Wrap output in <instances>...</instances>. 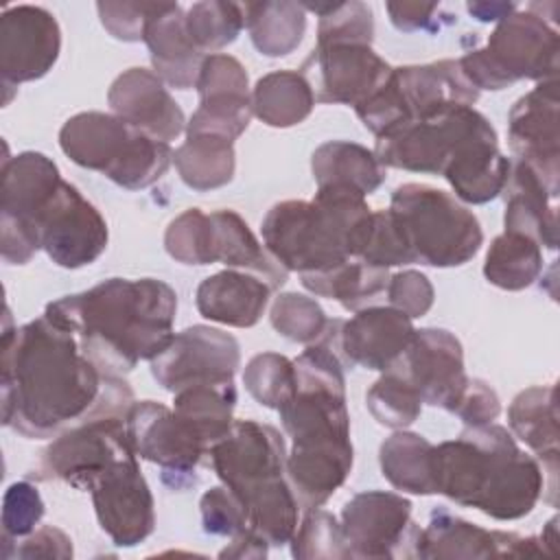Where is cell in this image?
Listing matches in <instances>:
<instances>
[{"label":"cell","mask_w":560,"mask_h":560,"mask_svg":"<svg viewBox=\"0 0 560 560\" xmlns=\"http://www.w3.org/2000/svg\"><path fill=\"white\" fill-rule=\"evenodd\" d=\"M199 508H201V523L208 534L236 536L249 527L243 501L225 486H217L203 492Z\"/></svg>","instance_id":"681fc988"},{"label":"cell","mask_w":560,"mask_h":560,"mask_svg":"<svg viewBox=\"0 0 560 560\" xmlns=\"http://www.w3.org/2000/svg\"><path fill=\"white\" fill-rule=\"evenodd\" d=\"M374 210L365 195L346 184H324L311 201L276 203L262 219L265 249L287 269L315 273L359 258Z\"/></svg>","instance_id":"5b68a950"},{"label":"cell","mask_w":560,"mask_h":560,"mask_svg":"<svg viewBox=\"0 0 560 560\" xmlns=\"http://www.w3.org/2000/svg\"><path fill=\"white\" fill-rule=\"evenodd\" d=\"M293 558H354L341 523L319 508L306 512L291 538Z\"/></svg>","instance_id":"ee69618b"},{"label":"cell","mask_w":560,"mask_h":560,"mask_svg":"<svg viewBox=\"0 0 560 560\" xmlns=\"http://www.w3.org/2000/svg\"><path fill=\"white\" fill-rule=\"evenodd\" d=\"M107 103L116 116L160 142H171L186 131L182 107L153 70L129 68L118 74L109 85Z\"/></svg>","instance_id":"603a6c76"},{"label":"cell","mask_w":560,"mask_h":560,"mask_svg":"<svg viewBox=\"0 0 560 560\" xmlns=\"http://www.w3.org/2000/svg\"><path fill=\"white\" fill-rule=\"evenodd\" d=\"M269 317L278 335L306 346L317 341L328 324L324 308L302 293H280L271 304Z\"/></svg>","instance_id":"f6af8a7d"},{"label":"cell","mask_w":560,"mask_h":560,"mask_svg":"<svg viewBox=\"0 0 560 560\" xmlns=\"http://www.w3.org/2000/svg\"><path fill=\"white\" fill-rule=\"evenodd\" d=\"M273 289L258 276L241 269H225L208 276L195 295L197 311L210 319L234 328L254 326L269 302Z\"/></svg>","instance_id":"4316f807"},{"label":"cell","mask_w":560,"mask_h":560,"mask_svg":"<svg viewBox=\"0 0 560 560\" xmlns=\"http://www.w3.org/2000/svg\"><path fill=\"white\" fill-rule=\"evenodd\" d=\"M365 405L378 424L396 431L413 424L422 411L418 392L394 372H383V376L368 389Z\"/></svg>","instance_id":"b9f144b4"},{"label":"cell","mask_w":560,"mask_h":560,"mask_svg":"<svg viewBox=\"0 0 560 560\" xmlns=\"http://www.w3.org/2000/svg\"><path fill=\"white\" fill-rule=\"evenodd\" d=\"M389 282V271L350 258L332 269L302 273V284L315 295L337 300L348 311H361L376 300Z\"/></svg>","instance_id":"d6a6232c"},{"label":"cell","mask_w":560,"mask_h":560,"mask_svg":"<svg viewBox=\"0 0 560 560\" xmlns=\"http://www.w3.org/2000/svg\"><path fill=\"white\" fill-rule=\"evenodd\" d=\"M510 160L499 151L497 131L470 140L446 166L444 179L455 199L466 203H488L497 199L510 175Z\"/></svg>","instance_id":"f546056e"},{"label":"cell","mask_w":560,"mask_h":560,"mask_svg":"<svg viewBox=\"0 0 560 560\" xmlns=\"http://www.w3.org/2000/svg\"><path fill=\"white\" fill-rule=\"evenodd\" d=\"M363 262L381 269H389L396 265H411L413 258L402 241V234L389 214V210H374L372 230L368 243L359 256Z\"/></svg>","instance_id":"c3c4849f"},{"label":"cell","mask_w":560,"mask_h":560,"mask_svg":"<svg viewBox=\"0 0 560 560\" xmlns=\"http://www.w3.org/2000/svg\"><path fill=\"white\" fill-rule=\"evenodd\" d=\"M405 378L422 402L453 413L466 383L459 339L444 328L413 330L411 341L389 370Z\"/></svg>","instance_id":"ac0fdd59"},{"label":"cell","mask_w":560,"mask_h":560,"mask_svg":"<svg viewBox=\"0 0 560 560\" xmlns=\"http://www.w3.org/2000/svg\"><path fill=\"white\" fill-rule=\"evenodd\" d=\"M453 413L464 420L466 427H481L497 420L501 413V400L497 392L481 378H468Z\"/></svg>","instance_id":"db71d44e"},{"label":"cell","mask_w":560,"mask_h":560,"mask_svg":"<svg viewBox=\"0 0 560 560\" xmlns=\"http://www.w3.org/2000/svg\"><path fill=\"white\" fill-rule=\"evenodd\" d=\"M210 221L199 208H188L175 217L164 234V247L168 256L184 265H210L208 262Z\"/></svg>","instance_id":"bcb514c9"},{"label":"cell","mask_w":560,"mask_h":560,"mask_svg":"<svg viewBox=\"0 0 560 560\" xmlns=\"http://www.w3.org/2000/svg\"><path fill=\"white\" fill-rule=\"evenodd\" d=\"M505 232L525 234L547 249L558 245V221H556V197L558 186H551L529 164L514 160L505 182Z\"/></svg>","instance_id":"484cf974"},{"label":"cell","mask_w":560,"mask_h":560,"mask_svg":"<svg viewBox=\"0 0 560 560\" xmlns=\"http://www.w3.org/2000/svg\"><path fill=\"white\" fill-rule=\"evenodd\" d=\"M59 147L74 164L98 171L127 190L155 184L175 158L168 142L105 112H81L68 118L59 131Z\"/></svg>","instance_id":"ba28073f"},{"label":"cell","mask_w":560,"mask_h":560,"mask_svg":"<svg viewBox=\"0 0 560 560\" xmlns=\"http://www.w3.org/2000/svg\"><path fill=\"white\" fill-rule=\"evenodd\" d=\"M540 553H549L540 538L483 529L444 508L431 512L413 551L418 558H523Z\"/></svg>","instance_id":"44dd1931"},{"label":"cell","mask_w":560,"mask_h":560,"mask_svg":"<svg viewBox=\"0 0 560 560\" xmlns=\"http://www.w3.org/2000/svg\"><path fill=\"white\" fill-rule=\"evenodd\" d=\"M457 61L477 90H503L521 79L549 81L558 72V31L532 9H516L497 24L486 48Z\"/></svg>","instance_id":"8fae6325"},{"label":"cell","mask_w":560,"mask_h":560,"mask_svg":"<svg viewBox=\"0 0 560 560\" xmlns=\"http://www.w3.org/2000/svg\"><path fill=\"white\" fill-rule=\"evenodd\" d=\"M15 542V549L7 551L4 558H72L74 553L72 540L52 525H44Z\"/></svg>","instance_id":"11a10c76"},{"label":"cell","mask_w":560,"mask_h":560,"mask_svg":"<svg viewBox=\"0 0 560 560\" xmlns=\"http://www.w3.org/2000/svg\"><path fill=\"white\" fill-rule=\"evenodd\" d=\"M184 13L177 2H155L142 33V42L151 52L153 72L175 90L195 88L206 59L186 31Z\"/></svg>","instance_id":"d4e9b609"},{"label":"cell","mask_w":560,"mask_h":560,"mask_svg":"<svg viewBox=\"0 0 560 560\" xmlns=\"http://www.w3.org/2000/svg\"><path fill=\"white\" fill-rule=\"evenodd\" d=\"M341 529L354 558H409L420 536L411 501L385 490L354 494L341 510Z\"/></svg>","instance_id":"9a60e30c"},{"label":"cell","mask_w":560,"mask_h":560,"mask_svg":"<svg viewBox=\"0 0 560 560\" xmlns=\"http://www.w3.org/2000/svg\"><path fill=\"white\" fill-rule=\"evenodd\" d=\"M61 31L55 15L42 7L18 4L0 15L2 85L15 88L42 79L57 61Z\"/></svg>","instance_id":"ffe728a7"},{"label":"cell","mask_w":560,"mask_h":560,"mask_svg":"<svg viewBox=\"0 0 560 560\" xmlns=\"http://www.w3.org/2000/svg\"><path fill=\"white\" fill-rule=\"evenodd\" d=\"M508 424L512 433L529 446L542 462V472L549 475L547 501L556 505L558 477V407L556 387L536 385L523 389L508 409Z\"/></svg>","instance_id":"83f0119b"},{"label":"cell","mask_w":560,"mask_h":560,"mask_svg":"<svg viewBox=\"0 0 560 560\" xmlns=\"http://www.w3.org/2000/svg\"><path fill=\"white\" fill-rule=\"evenodd\" d=\"M44 516V501L28 481L11 483L2 501V542L11 545L31 532Z\"/></svg>","instance_id":"7dc6e473"},{"label":"cell","mask_w":560,"mask_h":560,"mask_svg":"<svg viewBox=\"0 0 560 560\" xmlns=\"http://www.w3.org/2000/svg\"><path fill=\"white\" fill-rule=\"evenodd\" d=\"M2 332V424L24 438H57L70 427L127 416L136 402L122 376L103 374L72 330L42 313L13 328L9 308Z\"/></svg>","instance_id":"6da1fadb"},{"label":"cell","mask_w":560,"mask_h":560,"mask_svg":"<svg viewBox=\"0 0 560 560\" xmlns=\"http://www.w3.org/2000/svg\"><path fill=\"white\" fill-rule=\"evenodd\" d=\"M387 13L392 24L398 31L413 33V31H435L440 28V13L438 4H402V2H387Z\"/></svg>","instance_id":"9f6ffc18"},{"label":"cell","mask_w":560,"mask_h":560,"mask_svg":"<svg viewBox=\"0 0 560 560\" xmlns=\"http://www.w3.org/2000/svg\"><path fill=\"white\" fill-rule=\"evenodd\" d=\"M241 363L238 341L212 326H190L151 359L153 378L168 392L201 383H230Z\"/></svg>","instance_id":"e0dca14e"},{"label":"cell","mask_w":560,"mask_h":560,"mask_svg":"<svg viewBox=\"0 0 560 560\" xmlns=\"http://www.w3.org/2000/svg\"><path fill=\"white\" fill-rule=\"evenodd\" d=\"M184 24L192 44L203 55H214L238 37L245 26V11L243 4L236 2H195L184 13Z\"/></svg>","instance_id":"f35d334b"},{"label":"cell","mask_w":560,"mask_h":560,"mask_svg":"<svg viewBox=\"0 0 560 560\" xmlns=\"http://www.w3.org/2000/svg\"><path fill=\"white\" fill-rule=\"evenodd\" d=\"M494 131L475 107L457 105L376 138L374 155L387 168L444 175L455 155L475 138Z\"/></svg>","instance_id":"7c38bea8"},{"label":"cell","mask_w":560,"mask_h":560,"mask_svg":"<svg viewBox=\"0 0 560 560\" xmlns=\"http://www.w3.org/2000/svg\"><path fill=\"white\" fill-rule=\"evenodd\" d=\"M243 383L256 402L280 409L298 389L295 363L278 352H260L245 365Z\"/></svg>","instance_id":"ab89813d"},{"label":"cell","mask_w":560,"mask_h":560,"mask_svg":"<svg viewBox=\"0 0 560 560\" xmlns=\"http://www.w3.org/2000/svg\"><path fill=\"white\" fill-rule=\"evenodd\" d=\"M304 68H311L308 83L315 101L352 107L381 90L394 70L372 50V44L354 42L317 44Z\"/></svg>","instance_id":"d6986e66"},{"label":"cell","mask_w":560,"mask_h":560,"mask_svg":"<svg viewBox=\"0 0 560 560\" xmlns=\"http://www.w3.org/2000/svg\"><path fill=\"white\" fill-rule=\"evenodd\" d=\"M477 98L479 90L464 77L459 61L440 59L424 66L394 68L385 85L354 109L361 122L381 138L444 109L472 107Z\"/></svg>","instance_id":"30bf717a"},{"label":"cell","mask_w":560,"mask_h":560,"mask_svg":"<svg viewBox=\"0 0 560 560\" xmlns=\"http://www.w3.org/2000/svg\"><path fill=\"white\" fill-rule=\"evenodd\" d=\"M195 88L199 92V98L214 94H249L247 72L243 63L232 55L223 52L206 55Z\"/></svg>","instance_id":"f907efd6"},{"label":"cell","mask_w":560,"mask_h":560,"mask_svg":"<svg viewBox=\"0 0 560 560\" xmlns=\"http://www.w3.org/2000/svg\"><path fill=\"white\" fill-rule=\"evenodd\" d=\"M236 407L234 383H201L175 392L173 409L188 418L212 448L230 429Z\"/></svg>","instance_id":"74e56055"},{"label":"cell","mask_w":560,"mask_h":560,"mask_svg":"<svg viewBox=\"0 0 560 560\" xmlns=\"http://www.w3.org/2000/svg\"><path fill=\"white\" fill-rule=\"evenodd\" d=\"M315 94L308 79L295 70L260 77L252 90V112L269 127L300 125L313 112Z\"/></svg>","instance_id":"4dcf8cb0"},{"label":"cell","mask_w":560,"mask_h":560,"mask_svg":"<svg viewBox=\"0 0 560 560\" xmlns=\"http://www.w3.org/2000/svg\"><path fill=\"white\" fill-rule=\"evenodd\" d=\"M433 444L418 433L398 429L378 451L383 477L402 492L435 494L433 481Z\"/></svg>","instance_id":"836d02e7"},{"label":"cell","mask_w":560,"mask_h":560,"mask_svg":"<svg viewBox=\"0 0 560 560\" xmlns=\"http://www.w3.org/2000/svg\"><path fill=\"white\" fill-rule=\"evenodd\" d=\"M133 451L125 416L83 420L59 433L39 455L31 477L39 481H66L77 490H90L92 481L122 453Z\"/></svg>","instance_id":"4fadbf2b"},{"label":"cell","mask_w":560,"mask_h":560,"mask_svg":"<svg viewBox=\"0 0 560 560\" xmlns=\"http://www.w3.org/2000/svg\"><path fill=\"white\" fill-rule=\"evenodd\" d=\"M252 94H214L199 98V107L186 122V136L214 133L236 140L249 125Z\"/></svg>","instance_id":"60d3db41"},{"label":"cell","mask_w":560,"mask_h":560,"mask_svg":"<svg viewBox=\"0 0 560 560\" xmlns=\"http://www.w3.org/2000/svg\"><path fill=\"white\" fill-rule=\"evenodd\" d=\"M125 427L136 455L162 466L164 481L171 475L173 488H184V477L195 481V468L210 446L188 418L162 402L140 400L129 407Z\"/></svg>","instance_id":"5bb4252c"},{"label":"cell","mask_w":560,"mask_h":560,"mask_svg":"<svg viewBox=\"0 0 560 560\" xmlns=\"http://www.w3.org/2000/svg\"><path fill=\"white\" fill-rule=\"evenodd\" d=\"M208 262H223L230 269L252 271L271 289L287 282L289 271L260 245L249 225L234 210H214L208 214Z\"/></svg>","instance_id":"f1b7e54d"},{"label":"cell","mask_w":560,"mask_h":560,"mask_svg":"<svg viewBox=\"0 0 560 560\" xmlns=\"http://www.w3.org/2000/svg\"><path fill=\"white\" fill-rule=\"evenodd\" d=\"M217 477L245 505L247 525L269 545L291 542L298 529V499L287 483L282 435L256 420H234L208 451Z\"/></svg>","instance_id":"8992f818"},{"label":"cell","mask_w":560,"mask_h":560,"mask_svg":"<svg viewBox=\"0 0 560 560\" xmlns=\"http://www.w3.org/2000/svg\"><path fill=\"white\" fill-rule=\"evenodd\" d=\"M155 2H98L101 24L122 42H140Z\"/></svg>","instance_id":"f5cc1de1"},{"label":"cell","mask_w":560,"mask_h":560,"mask_svg":"<svg viewBox=\"0 0 560 560\" xmlns=\"http://www.w3.org/2000/svg\"><path fill=\"white\" fill-rule=\"evenodd\" d=\"M508 140L516 160L558 186V79L540 81L512 105Z\"/></svg>","instance_id":"7402d4cb"},{"label":"cell","mask_w":560,"mask_h":560,"mask_svg":"<svg viewBox=\"0 0 560 560\" xmlns=\"http://www.w3.org/2000/svg\"><path fill=\"white\" fill-rule=\"evenodd\" d=\"M435 494L497 521L527 516L545 490V472L499 424L466 427L459 438L433 444Z\"/></svg>","instance_id":"277c9868"},{"label":"cell","mask_w":560,"mask_h":560,"mask_svg":"<svg viewBox=\"0 0 560 560\" xmlns=\"http://www.w3.org/2000/svg\"><path fill=\"white\" fill-rule=\"evenodd\" d=\"M389 214L413 258L429 267H459L483 243L477 217L446 190L402 184L392 192Z\"/></svg>","instance_id":"9c48e42d"},{"label":"cell","mask_w":560,"mask_h":560,"mask_svg":"<svg viewBox=\"0 0 560 560\" xmlns=\"http://www.w3.org/2000/svg\"><path fill=\"white\" fill-rule=\"evenodd\" d=\"M311 168L317 186L346 184L365 197L385 182V166L374 151L346 140H330L317 147L311 158Z\"/></svg>","instance_id":"1f68e13d"},{"label":"cell","mask_w":560,"mask_h":560,"mask_svg":"<svg viewBox=\"0 0 560 560\" xmlns=\"http://www.w3.org/2000/svg\"><path fill=\"white\" fill-rule=\"evenodd\" d=\"M385 291L389 298V306L402 311L411 319L427 315L433 306V284L424 273L413 269L389 276Z\"/></svg>","instance_id":"816d5d0a"},{"label":"cell","mask_w":560,"mask_h":560,"mask_svg":"<svg viewBox=\"0 0 560 560\" xmlns=\"http://www.w3.org/2000/svg\"><path fill=\"white\" fill-rule=\"evenodd\" d=\"M302 7L304 11H315L319 15L317 44H372L374 18L365 2H324Z\"/></svg>","instance_id":"7bdbcfd3"},{"label":"cell","mask_w":560,"mask_h":560,"mask_svg":"<svg viewBox=\"0 0 560 560\" xmlns=\"http://www.w3.org/2000/svg\"><path fill=\"white\" fill-rule=\"evenodd\" d=\"M267 545L269 542L260 534L247 527L241 534L232 536V545L221 551V558H265Z\"/></svg>","instance_id":"6f0895ef"},{"label":"cell","mask_w":560,"mask_h":560,"mask_svg":"<svg viewBox=\"0 0 560 560\" xmlns=\"http://www.w3.org/2000/svg\"><path fill=\"white\" fill-rule=\"evenodd\" d=\"M96 518L118 547L142 542L155 525L153 494L138 466L136 451L116 457L90 486Z\"/></svg>","instance_id":"2e32d148"},{"label":"cell","mask_w":560,"mask_h":560,"mask_svg":"<svg viewBox=\"0 0 560 560\" xmlns=\"http://www.w3.org/2000/svg\"><path fill=\"white\" fill-rule=\"evenodd\" d=\"M542 271V249L525 234H499L483 262V276L490 284L505 291L527 289Z\"/></svg>","instance_id":"8d00e7d4"},{"label":"cell","mask_w":560,"mask_h":560,"mask_svg":"<svg viewBox=\"0 0 560 560\" xmlns=\"http://www.w3.org/2000/svg\"><path fill=\"white\" fill-rule=\"evenodd\" d=\"M413 330L411 317L402 311L394 306H365L354 317L341 322L339 350L348 370L363 365L385 372L402 354Z\"/></svg>","instance_id":"cb8c5ba5"},{"label":"cell","mask_w":560,"mask_h":560,"mask_svg":"<svg viewBox=\"0 0 560 560\" xmlns=\"http://www.w3.org/2000/svg\"><path fill=\"white\" fill-rule=\"evenodd\" d=\"M173 162L186 186L195 190L221 188L234 177V140L214 133L188 136L175 151Z\"/></svg>","instance_id":"e575fe53"},{"label":"cell","mask_w":560,"mask_h":560,"mask_svg":"<svg viewBox=\"0 0 560 560\" xmlns=\"http://www.w3.org/2000/svg\"><path fill=\"white\" fill-rule=\"evenodd\" d=\"M466 9L479 22H501L503 18L514 13L518 7L514 2H468Z\"/></svg>","instance_id":"680465c9"},{"label":"cell","mask_w":560,"mask_h":560,"mask_svg":"<svg viewBox=\"0 0 560 560\" xmlns=\"http://www.w3.org/2000/svg\"><path fill=\"white\" fill-rule=\"evenodd\" d=\"M175 311L177 293L166 282L109 278L50 302L44 313L77 335L103 374L122 376L171 343Z\"/></svg>","instance_id":"3957f363"},{"label":"cell","mask_w":560,"mask_h":560,"mask_svg":"<svg viewBox=\"0 0 560 560\" xmlns=\"http://www.w3.org/2000/svg\"><path fill=\"white\" fill-rule=\"evenodd\" d=\"M245 28L260 55L284 57L293 52L306 31V11L298 2H247Z\"/></svg>","instance_id":"d590c367"},{"label":"cell","mask_w":560,"mask_h":560,"mask_svg":"<svg viewBox=\"0 0 560 560\" xmlns=\"http://www.w3.org/2000/svg\"><path fill=\"white\" fill-rule=\"evenodd\" d=\"M341 322L328 319L319 339L293 361L298 389L278 409L282 427L293 440L287 477L304 510L324 505L352 470L343 376L348 365L339 350Z\"/></svg>","instance_id":"7a4b0ae2"},{"label":"cell","mask_w":560,"mask_h":560,"mask_svg":"<svg viewBox=\"0 0 560 560\" xmlns=\"http://www.w3.org/2000/svg\"><path fill=\"white\" fill-rule=\"evenodd\" d=\"M2 258L24 265L37 249L63 269L94 262L107 247V223L101 212L61 179L22 221H0Z\"/></svg>","instance_id":"52a82bcc"}]
</instances>
